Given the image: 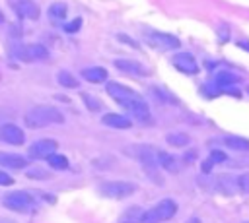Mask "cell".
Returning <instances> with one entry per match:
<instances>
[{
  "label": "cell",
  "instance_id": "7a4b0ae2",
  "mask_svg": "<svg viewBox=\"0 0 249 223\" xmlns=\"http://www.w3.org/2000/svg\"><path fill=\"white\" fill-rule=\"evenodd\" d=\"M177 213V202L171 198H163L161 202H158L152 209L146 211L144 215V223H161L171 219Z\"/></svg>",
  "mask_w": 249,
  "mask_h": 223
},
{
  "label": "cell",
  "instance_id": "ba28073f",
  "mask_svg": "<svg viewBox=\"0 0 249 223\" xmlns=\"http://www.w3.org/2000/svg\"><path fill=\"white\" fill-rule=\"evenodd\" d=\"M56 147H58V143H56L54 140L45 138V140H37V142H33V143L29 145L27 153H29L31 159H49L51 155L56 153Z\"/></svg>",
  "mask_w": 249,
  "mask_h": 223
},
{
  "label": "cell",
  "instance_id": "ffe728a7",
  "mask_svg": "<svg viewBox=\"0 0 249 223\" xmlns=\"http://www.w3.org/2000/svg\"><path fill=\"white\" fill-rule=\"evenodd\" d=\"M158 163L161 169L169 171V173H177L179 171V163L173 155H169L167 151H158Z\"/></svg>",
  "mask_w": 249,
  "mask_h": 223
},
{
  "label": "cell",
  "instance_id": "52a82bcc",
  "mask_svg": "<svg viewBox=\"0 0 249 223\" xmlns=\"http://www.w3.org/2000/svg\"><path fill=\"white\" fill-rule=\"evenodd\" d=\"M16 56L23 62H35V60H47L49 58V50L39 45V43H31V45H23L16 48Z\"/></svg>",
  "mask_w": 249,
  "mask_h": 223
},
{
  "label": "cell",
  "instance_id": "e0dca14e",
  "mask_svg": "<svg viewBox=\"0 0 249 223\" xmlns=\"http://www.w3.org/2000/svg\"><path fill=\"white\" fill-rule=\"evenodd\" d=\"M144 215L146 209H142L140 206H130L128 209H124V213L119 217L117 223H144Z\"/></svg>",
  "mask_w": 249,
  "mask_h": 223
},
{
  "label": "cell",
  "instance_id": "83f0119b",
  "mask_svg": "<svg viewBox=\"0 0 249 223\" xmlns=\"http://www.w3.org/2000/svg\"><path fill=\"white\" fill-rule=\"evenodd\" d=\"M237 182H239V192L243 194H249V173L237 176Z\"/></svg>",
  "mask_w": 249,
  "mask_h": 223
},
{
  "label": "cell",
  "instance_id": "ac0fdd59",
  "mask_svg": "<svg viewBox=\"0 0 249 223\" xmlns=\"http://www.w3.org/2000/svg\"><path fill=\"white\" fill-rule=\"evenodd\" d=\"M82 78L88 80L89 83H101L107 80V70L101 66H93V68H84L82 70Z\"/></svg>",
  "mask_w": 249,
  "mask_h": 223
},
{
  "label": "cell",
  "instance_id": "4dcf8cb0",
  "mask_svg": "<svg viewBox=\"0 0 249 223\" xmlns=\"http://www.w3.org/2000/svg\"><path fill=\"white\" fill-rule=\"evenodd\" d=\"M12 182H14V178H12L8 173L0 171V186H8V184H12Z\"/></svg>",
  "mask_w": 249,
  "mask_h": 223
},
{
  "label": "cell",
  "instance_id": "cb8c5ba5",
  "mask_svg": "<svg viewBox=\"0 0 249 223\" xmlns=\"http://www.w3.org/2000/svg\"><path fill=\"white\" fill-rule=\"evenodd\" d=\"M66 12H68V8H66L64 2H53V4L49 6V16H51L53 19H64Z\"/></svg>",
  "mask_w": 249,
  "mask_h": 223
},
{
  "label": "cell",
  "instance_id": "9a60e30c",
  "mask_svg": "<svg viewBox=\"0 0 249 223\" xmlns=\"http://www.w3.org/2000/svg\"><path fill=\"white\" fill-rule=\"evenodd\" d=\"M0 167H8V169H25V167H27V159H25L23 155H18V153L0 151Z\"/></svg>",
  "mask_w": 249,
  "mask_h": 223
},
{
  "label": "cell",
  "instance_id": "5bb4252c",
  "mask_svg": "<svg viewBox=\"0 0 249 223\" xmlns=\"http://www.w3.org/2000/svg\"><path fill=\"white\" fill-rule=\"evenodd\" d=\"M154 47H160V48H177L179 47V39L173 37V35H167V33H152L150 39H148Z\"/></svg>",
  "mask_w": 249,
  "mask_h": 223
},
{
  "label": "cell",
  "instance_id": "9c48e42d",
  "mask_svg": "<svg viewBox=\"0 0 249 223\" xmlns=\"http://www.w3.org/2000/svg\"><path fill=\"white\" fill-rule=\"evenodd\" d=\"M171 62H173V66H175L179 72H183V74H196V72H198L196 60H195L193 54H189V52H177V54H173V56H171Z\"/></svg>",
  "mask_w": 249,
  "mask_h": 223
},
{
  "label": "cell",
  "instance_id": "836d02e7",
  "mask_svg": "<svg viewBox=\"0 0 249 223\" xmlns=\"http://www.w3.org/2000/svg\"><path fill=\"white\" fill-rule=\"evenodd\" d=\"M2 21H4V16H2V12H0V23H2Z\"/></svg>",
  "mask_w": 249,
  "mask_h": 223
},
{
  "label": "cell",
  "instance_id": "277c9868",
  "mask_svg": "<svg viewBox=\"0 0 249 223\" xmlns=\"http://www.w3.org/2000/svg\"><path fill=\"white\" fill-rule=\"evenodd\" d=\"M99 192L107 198H126L136 192V184L126 180H109L99 184Z\"/></svg>",
  "mask_w": 249,
  "mask_h": 223
},
{
  "label": "cell",
  "instance_id": "d4e9b609",
  "mask_svg": "<svg viewBox=\"0 0 249 223\" xmlns=\"http://www.w3.org/2000/svg\"><path fill=\"white\" fill-rule=\"evenodd\" d=\"M47 163H49L51 169H56V171H64V169H68V159H66L64 155H60V153L51 155V157L47 159Z\"/></svg>",
  "mask_w": 249,
  "mask_h": 223
},
{
  "label": "cell",
  "instance_id": "8d00e7d4",
  "mask_svg": "<svg viewBox=\"0 0 249 223\" xmlns=\"http://www.w3.org/2000/svg\"><path fill=\"white\" fill-rule=\"evenodd\" d=\"M247 223H249V221H247Z\"/></svg>",
  "mask_w": 249,
  "mask_h": 223
},
{
  "label": "cell",
  "instance_id": "5b68a950",
  "mask_svg": "<svg viewBox=\"0 0 249 223\" xmlns=\"http://www.w3.org/2000/svg\"><path fill=\"white\" fill-rule=\"evenodd\" d=\"M138 159H140L142 169L150 175V178H152L154 182L161 184V176H160V173H158V167H160V163H158V153H156L152 147L142 145L140 151H138Z\"/></svg>",
  "mask_w": 249,
  "mask_h": 223
},
{
  "label": "cell",
  "instance_id": "484cf974",
  "mask_svg": "<svg viewBox=\"0 0 249 223\" xmlns=\"http://www.w3.org/2000/svg\"><path fill=\"white\" fill-rule=\"evenodd\" d=\"M82 99H84V103H86V107H88L89 111H99V109H101V103H99L97 97H93V95H89V93H84Z\"/></svg>",
  "mask_w": 249,
  "mask_h": 223
},
{
  "label": "cell",
  "instance_id": "2e32d148",
  "mask_svg": "<svg viewBox=\"0 0 249 223\" xmlns=\"http://www.w3.org/2000/svg\"><path fill=\"white\" fill-rule=\"evenodd\" d=\"M16 10H18V14L21 16V17H25V19H37L39 17V6L33 2V0H18V4H16Z\"/></svg>",
  "mask_w": 249,
  "mask_h": 223
},
{
  "label": "cell",
  "instance_id": "8fae6325",
  "mask_svg": "<svg viewBox=\"0 0 249 223\" xmlns=\"http://www.w3.org/2000/svg\"><path fill=\"white\" fill-rule=\"evenodd\" d=\"M0 140L6 143H12V145H21L25 142V134L16 124H4L0 128Z\"/></svg>",
  "mask_w": 249,
  "mask_h": 223
},
{
  "label": "cell",
  "instance_id": "603a6c76",
  "mask_svg": "<svg viewBox=\"0 0 249 223\" xmlns=\"http://www.w3.org/2000/svg\"><path fill=\"white\" fill-rule=\"evenodd\" d=\"M56 81H58L62 87H66V89H76V87H78L76 76H72L68 70H60V72L56 74Z\"/></svg>",
  "mask_w": 249,
  "mask_h": 223
},
{
  "label": "cell",
  "instance_id": "8992f818",
  "mask_svg": "<svg viewBox=\"0 0 249 223\" xmlns=\"http://www.w3.org/2000/svg\"><path fill=\"white\" fill-rule=\"evenodd\" d=\"M2 204L8 207V209H12V211H29L31 209V206H33V198L27 194V192H10V194H6L4 198H2Z\"/></svg>",
  "mask_w": 249,
  "mask_h": 223
},
{
  "label": "cell",
  "instance_id": "f546056e",
  "mask_svg": "<svg viewBox=\"0 0 249 223\" xmlns=\"http://www.w3.org/2000/svg\"><path fill=\"white\" fill-rule=\"evenodd\" d=\"M27 176H29V178H35V176H41V178H49V175H47L43 169H31V171H27Z\"/></svg>",
  "mask_w": 249,
  "mask_h": 223
},
{
  "label": "cell",
  "instance_id": "4fadbf2b",
  "mask_svg": "<svg viewBox=\"0 0 249 223\" xmlns=\"http://www.w3.org/2000/svg\"><path fill=\"white\" fill-rule=\"evenodd\" d=\"M101 122H103L105 126H111V128H117V130H126V128L132 126V120H130L128 116L117 114V112H107V114L101 118Z\"/></svg>",
  "mask_w": 249,
  "mask_h": 223
},
{
  "label": "cell",
  "instance_id": "3957f363",
  "mask_svg": "<svg viewBox=\"0 0 249 223\" xmlns=\"http://www.w3.org/2000/svg\"><path fill=\"white\" fill-rule=\"evenodd\" d=\"M105 89H107L109 97H113V99H115L121 107H124V109H128L134 101L142 99L136 91H132L130 87H126V85H123V83H117V81H109Z\"/></svg>",
  "mask_w": 249,
  "mask_h": 223
},
{
  "label": "cell",
  "instance_id": "7402d4cb",
  "mask_svg": "<svg viewBox=\"0 0 249 223\" xmlns=\"http://www.w3.org/2000/svg\"><path fill=\"white\" fill-rule=\"evenodd\" d=\"M165 142L173 147H185L191 142V136L187 132H171V134L165 136Z\"/></svg>",
  "mask_w": 249,
  "mask_h": 223
},
{
  "label": "cell",
  "instance_id": "d6986e66",
  "mask_svg": "<svg viewBox=\"0 0 249 223\" xmlns=\"http://www.w3.org/2000/svg\"><path fill=\"white\" fill-rule=\"evenodd\" d=\"M224 145L233 149V151H249V140L247 138H241V136H226L222 138Z\"/></svg>",
  "mask_w": 249,
  "mask_h": 223
},
{
  "label": "cell",
  "instance_id": "44dd1931",
  "mask_svg": "<svg viewBox=\"0 0 249 223\" xmlns=\"http://www.w3.org/2000/svg\"><path fill=\"white\" fill-rule=\"evenodd\" d=\"M214 80H216L218 85H233V83H239L241 81V76L239 74H233V72H228V70H220L214 76Z\"/></svg>",
  "mask_w": 249,
  "mask_h": 223
},
{
  "label": "cell",
  "instance_id": "e575fe53",
  "mask_svg": "<svg viewBox=\"0 0 249 223\" xmlns=\"http://www.w3.org/2000/svg\"><path fill=\"white\" fill-rule=\"evenodd\" d=\"M247 93H249V87H247Z\"/></svg>",
  "mask_w": 249,
  "mask_h": 223
},
{
  "label": "cell",
  "instance_id": "f1b7e54d",
  "mask_svg": "<svg viewBox=\"0 0 249 223\" xmlns=\"http://www.w3.org/2000/svg\"><path fill=\"white\" fill-rule=\"evenodd\" d=\"M208 159H210L212 163H220V161H226V153H224V151H220V149H212Z\"/></svg>",
  "mask_w": 249,
  "mask_h": 223
},
{
  "label": "cell",
  "instance_id": "d590c367",
  "mask_svg": "<svg viewBox=\"0 0 249 223\" xmlns=\"http://www.w3.org/2000/svg\"><path fill=\"white\" fill-rule=\"evenodd\" d=\"M0 78H2V76H0Z\"/></svg>",
  "mask_w": 249,
  "mask_h": 223
},
{
  "label": "cell",
  "instance_id": "7c38bea8",
  "mask_svg": "<svg viewBox=\"0 0 249 223\" xmlns=\"http://www.w3.org/2000/svg\"><path fill=\"white\" fill-rule=\"evenodd\" d=\"M115 68L124 72V74H130V76H148L150 72L136 60H130V58H117L115 60Z\"/></svg>",
  "mask_w": 249,
  "mask_h": 223
},
{
  "label": "cell",
  "instance_id": "30bf717a",
  "mask_svg": "<svg viewBox=\"0 0 249 223\" xmlns=\"http://www.w3.org/2000/svg\"><path fill=\"white\" fill-rule=\"evenodd\" d=\"M216 190L224 196H233L239 192V182L237 176L233 175H218L216 176Z\"/></svg>",
  "mask_w": 249,
  "mask_h": 223
},
{
  "label": "cell",
  "instance_id": "6da1fadb",
  "mask_svg": "<svg viewBox=\"0 0 249 223\" xmlns=\"http://www.w3.org/2000/svg\"><path fill=\"white\" fill-rule=\"evenodd\" d=\"M64 114L53 105H37L25 114V124L29 128H43L49 124H62Z\"/></svg>",
  "mask_w": 249,
  "mask_h": 223
},
{
  "label": "cell",
  "instance_id": "4316f807",
  "mask_svg": "<svg viewBox=\"0 0 249 223\" xmlns=\"http://www.w3.org/2000/svg\"><path fill=\"white\" fill-rule=\"evenodd\" d=\"M80 27H82V19H80V17H76V19L64 23V31H66V33H76Z\"/></svg>",
  "mask_w": 249,
  "mask_h": 223
},
{
  "label": "cell",
  "instance_id": "d6a6232c",
  "mask_svg": "<svg viewBox=\"0 0 249 223\" xmlns=\"http://www.w3.org/2000/svg\"><path fill=\"white\" fill-rule=\"evenodd\" d=\"M187 223H200V219H198V217H191Z\"/></svg>",
  "mask_w": 249,
  "mask_h": 223
},
{
  "label": "cell",
  "instance_id": "1f68e13d",
  "mask_svg": "<svg viewBox=\"0 0 249 223\" xmlns=\"http://www.w3.org/2000/svg\"><path fill=\"white\" fill-rule=\"evenodd\" d=\"M212 165H214V163H212L210 159H206V161H202L200 171H202V173H210V171H212Z\"/></svg>",
  "mask_w": 249,
  "mask_h": 223
}]
</instances>
